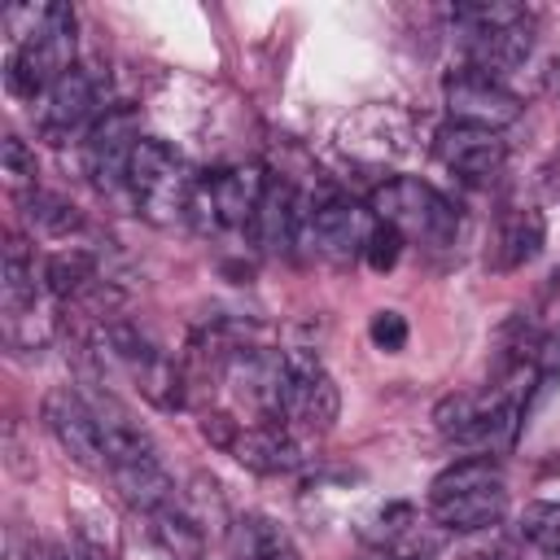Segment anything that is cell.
<instances>
[{"label":"cell","mask_w":560,"mask_h":560,"mask_svg":"<svg viewBox=\"0 0 560 560\" xmlns=\"http://www.w3.org/2000/svg\"><path fill=\"white\" fill-rule=\"evenodd\" d=\"M429 512L442 529H490L508 512V481L490 455H468L446 464L429 486Z\"/></svg>","instance_id":"6da1fadb"},{"label":"cell","mask_w":560,"mask_h":560,"mask_svg":"<svg viewBox=\"0 0 560 560\" xmlns=\"http://www.w3.org/2000/svg\"><path fill=\"white\" fill-rule=\"evenodd\" d=\"M66 70H74V13L66 4H39L35 26L4 57V88L18 101H44Z\"/></svg>","instance_id":"7a4b0ae2"},{"label":"cell","mask_w":560,"mask_h":560,"mask_svg":"<svg viewBox=\"0 0 560 560\" xmlns=\"http://www.w3.org/2000/svg\"><path fill=\"white\" fill-rule=\"evenodd\" d=\"M192 188H197V175L166 140H158V136L136 140L131 162H127V192L149 219H158V223L184 219Z\"/></svg>","instance_id":"3957f363"},{"label":"cell","mask_w":560,"mask_h":560,"mask_svg":"<svg viewBox=\"0 0 560 560\" xmlns=\"http://www.w3.org/2000/svg\"><path fill=\"white\" fill-rule=\"evenodd\" d=\"M96 350L109 354V359L136 381V389H140L153 407H162V411L184 407L179 368H175V363L166 359V350H158L136 324H127V319H105V324L96 328Z\"/></svg>","instance_id":"277c9868"},{"label":"cell","mask_w":560,"mask_h":560,"mask_svg":"<svg viewBox=\"0 0 560 560\" xmlns=\"http://www.w3.org/2000/svg\"><path fill=\"white\" fill-rule=\"evenodd\" d=\"M438 433L446 442L459 446H477V451H494L516 433V398L503 389H464V394H446L433 411Z\"/></svg>","instance_id":"5b68a950"},{"label":"cell","mask_w":560,"mask_h":560,"mask_svg":"<svg viewBox=\"0 0 560 560\" xmlns=\"http://www.w3.org/2000/svg\"><path fill=\"white\" fill-rule=\"evenodd\" d=\"M372 214H376V223H389V228H398L402 236L433 241V245H442V241L455 232V206H451L433 184L411 179V175L385 179V184L372 192Z\"/></svg>","instance_id":"8992f818"},{"label":"cell","mask_w":560,"mask_h":560,"mask_svg":"<svg viewBox=\"0 0 560 560\" xmlns=\"http://www.w3.org/2000/svg\"><path fill=\"white\" fill-rule=\"evenodd\" d=\"M341 394L337 381L328 376L324 359L306 346L284 350V402H280V424H302L306 433H328L337 424Z\"/></svg>","instance_id":"52a82bcc"},{"label":"cell","mask_w":560,"mask_h":560,"mask_svg":"<svg viewBox=\"0 0 560 560\" xmlns=\"http://www.w3.org/2000/svg\"><path fill=\"white\" fill-rule=\"evenodd\" d=\"M267 171L262 166H223L206 179H197L192 188V201H188V214L206 228H245L254 223L262 197H267Z\"/></svg>","instance_id":"ba28073f"},{"label":"cell","mask_w":560,"mask_h":560,"mask_svg":"<svg viewBox=\"0 0 560 560\" xmlns=\"http://www.w3.org/2000/svg\"><path fill=\"white\" fill-rule=\"evenodd\" d=\"M411 114L398 105H363L337 122V149L368 166H385L411 153Z\"/></svg>","instance_id":"9c48e42d"},{"label":"cell","mask_w":560,"mask_h":560,"mask_svg":"<svg viewBox=\"0 0 560 560\" xmlns=\"http://www.w3.org/2000/svg\"><path fill=\"white\" fill-rule=\"evenodd\" d=\"M376 228V214L346 201V197H328V201H315L306 206L302 201V228H298V241H306L315 254L324 258H350V254H363L368 236Z\"/></svg>","instance_id":"30bf717a"},{"label":"cell","mask_w":560,"mask_h":560,"mask_svg":"<svg viewBox=\"0 0 560 560\" xmlns=\"http://www.w3.org/2000/svg\"><path fill=\"white\" fill-rule=\"evenodd\" d=\"M39 411H44V424H48V433L57 438V446H61L79 468H88V472L109 468L105 442H101V420H96L92 402H88L79 389H70V385L48 389Z\"/></svg>","instance_id":"8fae6325"},{"label":"cell","mask_w":560,"mask_h":560,"mask_svg":"<svg viewBox=\"0 0 560 560\" xmlns=\"http://www.w3.org/2000/svg\"><path fill=\"white\" fill-rule=\"evenodd\" d=\"M442 101H446L451 122L481 127V131H503V127H512L521 118V101L499 79H490V74H481L472 66L446 79Z\"/></svg>","instance_id":"7c38bea8"},{"label":"cell","mask_w":560,"mask_h":560,"mask_svg":"<svg viewBox=\"0 0 560 560\" xmlns=\"http://www.w3.org/2000/svg\"><path fill=\"white\" fill-rule=\"evenodd\" d=\"M96 109H101V88L88 70H66L39 101V114H35V127L48 144H66L70 136L79 131H92L96 122Z\"/></svg>","instance_id":"4fadbf2b"},{"label":"cell","mask_w":560,"mask_h":560,"mask_svg":"<svg viewBox=\"0 0 560 560\" xmlns=\"http://www.w3.org/2000/svg\"><path fill=\"white\" fill-rule=\"evenodd\" d=\"M136 140H140V127H136L131 109H105L92 122V131L83 140V171L101 192L127 188V162H131Z\"/></svg>","instance_id":"5bb4252c"},{"label":"cell","mask_w":560,"mask_h":560,"mask_svg":"<svg viewBox=\"0 0 560 560\" xmlns=\"http://www.w3.org/2000/svg\"><path fill=\"white\" fill-rule=\"evenodd\" d=\"M438 158L446 171L464 175V179H490L503 171L508 162V144L499 131H481V127H464V122H446L438 131Z\"/></svg>","instance_id":"9a60e30c"},{"label":"cell","mask_w":560,"mask_h":560,"mask_svg":"<svg viewBox=\"0 0 560 560\" xmlns=\"http://www.w3.org/2000/svg\"><path fill=\"white\" fill-rule=\"evenodd\" d=\"M236 464H245L249 472H293L302 464V446L293 442V433L284 424H236L232 442L223 446Z\"/></svg>","instance_id":"2e32d148"},{"label":"cell","mask_w":560,"mask_h":560,"mask_svg":"<svg viewBox=\"0 0 560 560\" xmlns=\"http://www.w3.org/2000/svg\"><path fill=\"white\" fill-rule=\"evenodd\" d=\"M228 542L236 560H302L289 529L280 521H271L267 512H241L228 525Z\"/></svg>","instance_id":"e0dca14e"},{"label":"cell","mask_w":560,"mask_h":560,"mask_svg":"<svg viewBox=\"0 0 560 560\" xmlns=\"http://www.w3.org/2000/svg\"><path fill=\"white\" fill-rule=\"evenodd\" d=\"M547 241V228H542V214L529 210V206H516L499 219V232H494V267L499 271H516L525 267L529 258H538Z\"/></svg>","instance_id":"ac0fdd59"},{"label":"cell","mask_w":560,"mask_h":560,"mask_svg":"<svg viewBox=\"0 0 560 560\" xmlns=\"http://www.w3.org/2000/svg\"><path fill=\"white\" fill-rule=\"evenodd\" d=\"M529 22L525 26H499V31H464V48L472 57V70L481 74H499V70H512L529 57Z\"/></svg>","instance_id":"d6986e66"},{"label":"cell","mask_w":560,"mask_h":560,"mask_svg":"<svg viewBox=\"0 0 560 560\" xmlns=\"http://www.w3.org/2000/svg\"><path fill=\"white\" fill-rule=\"evenodd\" d=\"M254 236L262 249H289L298 241V228H302V197L289 188V184H267V197L254 214Z\"/></svg>","instance_id":"ffe728a7"},{"label":"cell","mask_w":560,"mask_h":560,"mask_svg":"<svg viewBox=\"0 0 560 560\" xmlns=\"http://www.w3.org/2000/svg\"><path fill=\"white\" fill-rule=\"evenodd\" d=\"M109 477H114L118 494H122L136 512H144V516L175 503V481H171V472L162 468V455H158V459H140V464H118V468H109Z\"/></svg>","instance_id":"44dd1931"},{"label":"cell","mask_w":560,"mask_h":560,"mask_svg":"<svg viewBox=\"0 0 560 560\" xmlns=\"http://www.w3.org/2000/svg\"><path fill=\"white\" fill-rule=\"evenodd\" d=\"M35 298H39L35 258H31V249L13 236V241L4 245V262H0V302H4V319L35 315Z\"/></svg>","instance_id":"7402d4cb"},{"label":"cell","mask_w":560,"mask_h":560,"mask_svg":"<svg viewBox=\"0 0 560 560\" xmlns=\"http://www.w3.org/2000/svg\"><path fill=\"white\" fill-rule=\"evenodd\" d=\"M149 534H153V542H158L171 560H201V556H206V534H201V525H197L188 512H179L175 503L149 512Z\"/></svg>","instance_id":"603a6c76"},{"label":"cell","mask_w":560,"mask_h":560,"mask_svg":"<svg viewBox=\"0 0 560 560\" xmlns=\"http://www.w3.org/2000/svg\"><path fill=\"white\" fill-rule=\"evenodd\" d=\"M22 206H26V219H31L44 236H70V232L83 228L79 210H74L66 197H57V192H39V188H31V192L22 197Z\"/></svg>","instance_id":"cb8c5ba5"},{"label":"cell","mask_w":560,"mask_h":560,"mask_svg":"<svg viewBox=\"0 0 560 560\" xmlns=\"http://www.w3.org/2000/svg\"><path fill=\"white\" fill-rule=\"evenodd\" d=\"M521 538L542 560H560V503H529L521 512Z\"/></svg>","instance_id":"d4e9b609"},{"label":"cell","mask_w":560,"mask_h":560,"mask_svg":"<svg viewBox=\"0 0 560 560\" xmlns=\"http://www.w3.org/2000/svg\"><path fill=\"white\" fill-rule=\"evenodd\" d=\"M402 232L398 228H389V223H376L372 228V236H368V245H363V262L372 267V271H389V267H398V258H402Z\"/></svg>","instance_id":"484cf974"},{"label":"cell","mask_w":560,"mask_h":560,"mask_svg":"<svg viewBox=\"0 0 560 560\" xmlns=\"http://www.w3.org/2000/svg\"><path fill=\"white\" fill-rule=\"evenodd\" d=\"M0 171L9 175L13 188H35V153L18 136H4V144H0Z\"/></svg>","instance_id":"4316f807"},{"label":"cell","mask_w":560,"mask_h":560,"mask_svg":"<svg viewBox=\"0 0 560 560\" xmlns=\"http://www.w3.org/2000/svg\"><path fill=\"white\" fill-rule=\"evenodd\" d=\"M368 337H372L376 350L398 354V350L407 346V315H402V311H376L372 324H368Z\"/></svg>","instance_id":"83f0119b"},{"label":"cell","mask_w":560,"mask_h":560,"mask_svg":"<svg viewBox=\"0 0 560 560\" xmlns=\"http://www.w3.org/2000/svg\"><path fill=\"white\" fill-rule=\"evenodd\" d=\"M538 372L542 376H560V328L538 346Z\"/></svg>","instance_id":"f1b7e54d"},{"label":"cell","mask_w":560,"mask_h":560,"mask_svg":"<svg viewBox=\"0 0 560 560\" xmlns=\"http://www.w3.org/2000/svg\"><path fill=\"white\" fill-rule=\"evenodd\" d=\"M52 560H101V556H92V551H83V547H79V551H66V556H52Z\"/></svg>","instance_id":"f546056e"},{"label":"cell","mask_w":560,"mask_h":560,"mask_svg":"<svg viewBox=\"0 0 560 560\" xmlns=\"http://www.w3.org/2000/svg\"><path fill=\"white\" fill-rule=\"evenodd\" d=\"M381 560H402V556H381Z\"/></svg>","instance_id":"4dcf8cb0"}]
</instances>
